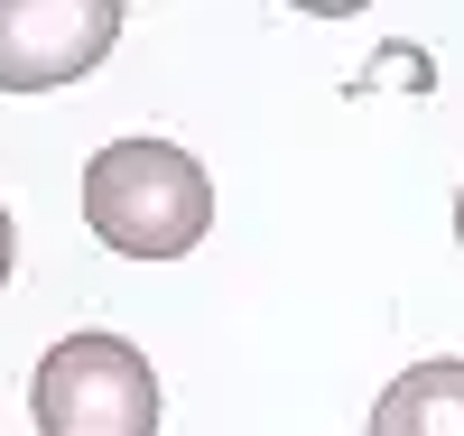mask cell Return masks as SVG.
<instances>
[{"label": "cell", "instance_id": "obj_6", "mask_svg": "<svg viewBox=\"0 0 464 436\" xmlns=\"http://www.w3.org/2000/svg\"><path fill=\"white\" fill-rule=\"evenodd\" d=\"M455 242H464V195H455Z\"/></svg>", "mask_w": 464, "mask_h": 436}, {"label": "cell", "instance_id": "obj_2", "mask_svg": "<svg viewBox=\"0 0 464 436\" xmlns=\"http://www.w3.org/2000/svg\"><path fill=\"white\" fill-rule=\"evenodd\" d=\"M37 436H159V372L121 334H65L28 381Z\"/></svg>", "mask_w": 464, "mask_h": 436}, {"label": "cell", "instance_id": "obj_1", "mask_svg": "<svg viewBox=\"0 0 464 436\" xmlns=\"http://www.w3.org/2000/svg\"><path fill=\"white\" fill-rule=\"evenodd\" d=\"M84 223L121 260H186L214 223V177L177 140H111L84 158Z\"/></svg>", "mask_w": 464, "mask_h": 436}, {"label": "cell", "instance_id": "obj_5", "mask_svg": "<svg viewBox=\"0 0 464 436\" xmlns=\"http://www.w3.org/2000/svg\"><path fill=\"white\" fill-rule=\"evenodd\" d=\"M10 260H19V232H10V205H0V288H10Z\"/></svg>", "mask_w": 464, "mask_h": 436}, {"label": "cell", "instance_id": "obj_4", "mask_svg": "<svg viewBox=\"0 0 464 436\" xmlns=\"http://www.w3.org/2000/svg\"><path fill=\"white\" fill-rule=\"evenodd\" d=\"M372 436H464V363H409L391 390L372 400Z\"/></svg>", "mask_w": 464, "mask_h": 436}, {"label": "cell", "instance_id": "obj_3", "mask_svg": "<svg viewBox=\"0 0 464 436\" xmlns=\"http://www.w3.org/2000/svg\"><path fill=\"white\" fill-rule=\"evenodd\" d=\"M121 47V0H0V93H56Z\"/></svg>", "mask_w": 464, "mask_h": 436}]
</instances>
